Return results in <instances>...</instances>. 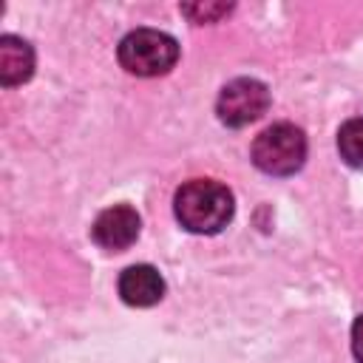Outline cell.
<instances>
[{
	"label": "cell",
	"mask_w": 363,
	"mask_h": 363,
	"mask_svg": "<svg viewBox=\"0 0 363 363\" xmlns=\"http://www.w3.org/2000/svg\"><path fill=\"white\" fill-rule=\"evenodd\" d=\"M176 218L184 230L213 235L233 218V193L213 179H193L176 190Z\"/></svg>",
	"instance_id": "obj_1"
},
{
	"label": "cell",
	"mask_w": 363,
	"mask_h": 363,
	"mask_svg": "<svg viewBox=\"0 0 363 363\" xmlns=\"http://www.w3.org/2000/svg\"><path fill=\"white\" fill-rule=\"evenodd\" d=\"M119 65L136 77L167 74L179 60V43L159 28H136L119 43Z\"/></svg>",
	"instance_id": "obj_2"
},
{
	"label": "cell",
	"mask_w": 363,
	"mask_h": 363,
	"mask_svg": "<svg viewBox=\"0 0 363 363\" xmlns=\"http://www.w3.org/2000/svg\"><path fill=\"white\" fill-rule=\"evenodd\" d=\"M250 153L258 170L269 176H292L306 159V136L292 122H275L255 136Z\"/></svg>",
	"instance_id": "obj_3"
},
{
	"label": "cell",
	"mask_w": 363,
	"mask_h": 363,
	"mask_svg": "<svg viewBox=\"0 0 363 363\" xmlns=\"http://www.w3.org/2000/svg\"><path fill=\"white\" fill-rule=\"evenodd\" d=\"M267 108H269V91L261 79H252V77H238L227 82L216 102L218 119L230 128H244L255 122L258 116H264Z\"/></svg>",
	"instance_id": "obj_4"
},
{
	"label": "cell",
	"mask_w": 363,
	"mask_h": 363,
	"mask_svg": "<svg viewBox=\"0 0 363 363\" xmlns=\"http://www.w3.org/2000/svg\"><path fill=\"white\" fill-rule=\"evenodd\" d=\"M139 227H142V221H139V213L133 207L113 204L96 216V221L91 224V238L102 250H125L136 241Z\"/></svg>",
	"instance_id": "obj_5"
},
{
	"label": "cell",
	"mask_w": 363,
	"mask_h": 363,
	"mask_svg": "<svg viewBox=\"0 0 363 363\" xmlns=\"http://www.w3.org/2000/svg\"><path fill=\"white\" fill-rule=\"evenodd\" d=\"M119 298L128 306H153L164 295V278L150 264H133L119 275Z\"/></svg>",
	"instance_id": "obj_6"
},
{
	"label": "cell",
	"mask_w": 363,
	"mask_h": 363,
	"mask_svg": "<svg viewBox=\"0 0 363 363\" xmlns=\"http://www.w3.org/2000/svg\"><path fill=\"white\" fill-rule=\"evenodd\" d=\"M34 74V48L14 34L0 37V82L6 88L26 82Z\"/></svg>",
	"instance_id": "obj_7"
},
{
	"label": "cell",
	"mask_w": 363,
	"mask_h": 363,
	"mask_svg": "<svg viewBox=\"0 0 363 363\" xmlns=\"http://www.w3.org/2000/svg\"><path fill=\"white\" fill-rule=\"evenodd\" d=\"M337 150H340V159L349 167L363 170V116H354V119L340 125V130H337Z\"/></svg>",
	"instance_id": "obj_8"
},
{
	"label": "cell",
	"mask_w": 363,
	"mask_h": 363,
	"mask_svg": "<svg viewBox=\"0 0 363 363\" xmlns=\"http://www.w3.org/2000/svg\"><path fill=\"white\" fill-rule=\"evenodd\" d=\"M182 11H184L193 23H213V20H218L221 14H227L230 6H184Z\"/></svg>",
	"instance_id": "obj_9"
},
{
	"label": "cell",
	"mask_w": 363,
	"mask_h": 363,
	"mask_svg": "<svg viewBox=\"0 0 363 363\" xmlns=\"http://www.w3.org/2000/svg\"><path fill=\"white\" fill-rule=\"evenodd\" d=\"M352 352H354L357 363H363V315L352 323Z\"/></svg>",
	"instance_id": "obj_10"
}]
</instances>
